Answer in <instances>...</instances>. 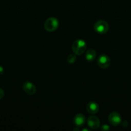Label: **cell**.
<instances>
[{
	"label": "cell",
	"mask_w": 131,
	"mask_h": 131,
	"mask_svg": "<svg viewBox=\"0 0 131 131\" xmlns=\"http://www.w3.org/2000/svg\"><path fill=\"white\" fill-rule=\"evenodd\" d=\"M4 73V69L3 67L0 66V75H3Z\"/></svg>",
	"instance_id": "cell-15"
},
{
	"label": "cell",
	"mask_w": 131,
	"mask_h": 131,
	"mask_svg": "<svg viewBox=\"0 0 131 131\" xmlns=\"http://www.w3.org/2000/svg\"><path fill=\"white\" fill-rule=\"evenodd\" d=\"M87 125L92 129H98L100 125V120L96 116H90L87 119Z\"/></svg>",
	"instance_id": "cell-7"
},
{
	"label": "cell",
	"mask_w": 131,
	"mask_h": 131,
	"mask_svg": "<svg viewBox=\"0 0 131 131\" xmlns=\"http://www.w3.org/2000/svg\"><path fill=\"white\" fill-rule=\"evenodd\" d=\"M95 30L100 34H105L109 31V26L107 22L104 20H98L95 24Z\"/></svg>",
	"instance_id": "cell-3"
},
{
	"label": "cell",
	"mask_w": 131,
	"mask_h": 131,
	"mask_svg": "<svg viewBox=\"0 0 131 131\" xmlns=\"http://www.w3.org/2000/svg\"><path fill=\"white\" fill-rule=\"evenodd\" d=\"M58 26H59V21L55 17L48 18L44 23V28L48 31H54L57 29Z\"/></svg>",
	"instance_id": "cell-2"
},
{
	"label": "cell",
	"mask_w": 131,
	"mask_h": 131,
	"mask_svg": "<svg viewBox=\"0 0 131 131\" xmlns=\"http://www.w3.org/2000/svg\"><path fill=\"white\" fill-rule=\"evenodd\" d=\"M96 56V52L92 49H90L86 51V58L88 61H92L95 59Z\"/></svg>",
	"instance_id": "cell-10"
},
{
	"label": "cell",
	"mask_w": 131,
	"mask_h": 131,
	"mask_svg": "<svg viewBox=\"0 0 131 131\" xmlns=\"http://www.w3.org/2000/svg\"><path fill=\"white\" fill-rule=\"evenodd\" d=\"M87 48L86 42L82 39H78L73 42L72 49L76 55H81L84 53Z\"/></svg>",
	"instance_id": "cell-1"
},
{
	"label": "cell",
	"mask_w": 131,
	"mask_h": 131,
	"mask_svg": "<svg viewBox=\"0 0 131 131\" xmlns=\"http://www.w3.org/2000/svg\"><path fill=\"white\" fill-rule=\"evenodd\" d=\"M77 60V56L75 54H71L67 58V61L69 63H73Z\"/></svg>",
	"instance_id": "cell-11"
},
{
	"label": "cell",
	"mask_w": 131,
	"mask_h": 131,
	"mask_svg": "<svg viewBox=\"0 0 131 131\" xmlns=\"http://www.w3.org/2000/svg\"><path fill=\"white\" fill-rule=\"evenodd\" d=\"M86 110L90 114H95L99 111V106L96 102H90L87 104Z\"/></svg>",
	"instance_id": "cell-9"
},
{
	"label": "cell",
	"mask_w": 131,
	"mask_h": 131,
	"mask_svg": "<svg viewBox=\"0 0 131 131\" xmlns=\"http://www.w3.org/2000/svg\"><path fill=\"white\" fill-rule=\"evenodd\" d=\"M122 126L124 127H126L128 126V122L127 121H123L121 124Z\"/></svg>",
	"instance_id": "cell-14"
},
{
	"label": "cell",
	"mask_w": 131,
	"mask_h": 131,
	"mask_svg": "<svg viewBox=\"0 0 131 131\" xmlns=\"http://www.w3.org/2000/svg\"><path fill=\"white\" fill-rule=\"evenodd\" d=\"M4 96H5V92H4L2 88H0V100L2 99Z\"/></svg>",
	"instance_id": "cell-13"
},
{
	"label": "cell",
	"mask_w": 131,
	"mask_h": 131,
	"mask_svg": "<svg viewBox=\"0 0 131 131\" xmlns=\"http://www.w3.org/2000/svg\"><path fill=\"white\" fill-rule=\"evenodd\" d=\"M109 129H110L109 126L107 125H103L101 127V129L102 130H109Z\"/></svg>",
	"instance_id": "cell-12"
},
{
	"label": "cell",
	"mask_w": 131,
	"mask_h": 131,
	"mask_svg": "<svg viewBox=\"0 0 131 131\" xmlns=\"http://www.w3.org/2000/svg\"><path fill=\"white\" fill-rule=\"evenodd\" d=\"M23 88L24 92L28 95H33L36 92L35 86L33 83L29 81H26L23 84Z\"/></svg>",
	"instance_id": "cell-6"
},
{
	"label": "cell",
	"mask_w": 131,
	"mask_h": 131,
	"mask_svg": "<svg viewBox=\"0 0 131 131\" xmlns=\"http://www.w3.org/2000/svg\"><path fill=\"white\" fill-rule=\"evenodd\" d=\"M109 121L113 126H117L121 122V118L119 113L117 112H113L109 115Z\"/></svg>",
	"instance_id": "cell-5"
},
{
	"label": "cell",
	"mask_w": 131,
	"mask_h": 131,
	"mask_svg": "<svg viewBox=\"0 0 131 131\" xmlns=\"http://www.w3.org/2000/svg\"><path fill=\"white\" fill-rule=\"evenodd\" d=\"M98 65L101 69H107L110 65V60L109 56L106 54H101L97 60Z\"/></svg>",
	"instance_id": "cell-4"
},
{
	"label": "cell",
	"mask_w": 131,
	"mask_h": 131,
	"mask_svg": "<svg viewBox=\"0 0 131 131\" xmlns=\"http://www.w3.org/2000/svg\"><path fill=\"white\" fill-rule=\"evenodd\" d=\"M86 123V116L82 113H78L74 118V124L77 127L83 126Z\"/></svg>",
	"instance_id": "cell-8"
}]
</instances>
